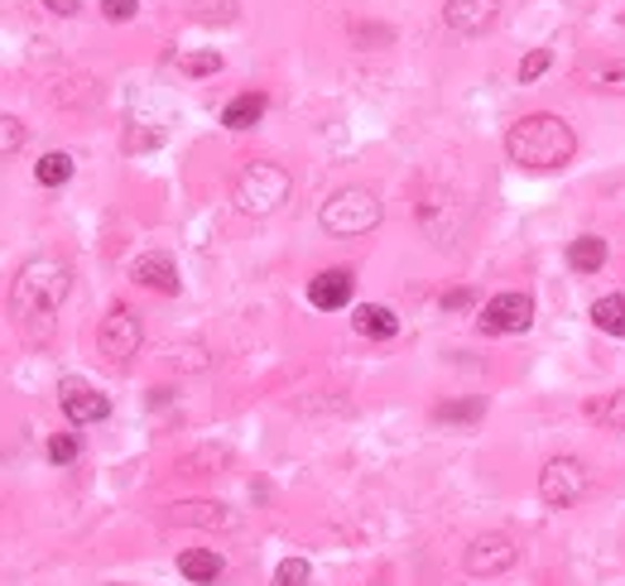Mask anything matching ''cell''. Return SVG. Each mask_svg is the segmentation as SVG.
<instances>
[{
    "mask_svg": "<svg viewBox=\"0 0 625 586\" xmlns=\"http://www.w3.org/2000/svg\"><path fill=\"white\" fill-rule=\"evenodd\" d=\"M352 327H356L361 336H371V342H390V336L400 332V317L390 313L385 303H361L356 317H352Z\"/></svg>",
    "mask_w": 625,
    "mask_h": 586,
    "instance_id": "cell-15",
    "label": "cell"
},
{
    "mask_svg": "<svg viewBox=\"0 0 625 586\" xmlns=\"http://www.w3.org/2000/svg\"><path fill=\"white\" fill-rule=\"evenodd\" d=\"M381 216H385V208L371 188H342V193H332L317 208V226L327 236H366V231L381 226Z\"/></svg>",
    "mask_w": 625,
    "mask_h": 586,
    "instance_id": "cell-4",
    "label": "cell"
},
{
    "mask_svg": "<svg viewBox=\"0 0 625 586\" xmlns=\"http://www.w3.org/2000/svg\"><path fill=\"white\" fill-rule=\"evenodd\" d=\"M592 491V472L583 457H554L540 472V501L548 509H573Z\"/></svg>",
    "mask_w": 625,
    "mask_h": 586,
    "instance_id": "cell-5",
    "label": "cell"
},
{
    "mask_svg": "<svg viewBox=\"0 0 625 586\" xmlns=\"http://www.w3.org/2000/svg\"><path fill=\"white\" fill-rule=\"evenodd\" d=\"M443 20L453 34L476 39L501 20V0H443Z\"/></svg>",
    "mask_w": 625,
    "mask_h": 586,
    "instance_id": "cell-10",
    "label": "cell"
},
{
    "mask_svg": "<svg viewBox=\"0 0 625 586\" xmlns=\"http://www.w3.org/2000/svg\"><path fill=\"white\" fill-rule=\"evenodd\" d=\"M173 524H188V529H236V515L216 501H179L173 505Z\"/></svg>",
    "mask_w": 625,
    "mask_h": 586,
    "instance_id": "cell-13",
    "label": "cell"
},
{
    "mask_svg": "<svg viewBox=\"0 0 625 586\" xmlns=\"http://www.w3.org/2000/svg\"><path fill=\"white\" fill-rule=\"evenodd\" d=\"M135 10H140V0H101V14H107L111 24H125V20H135Z\"/></svg>",
    "mask_w": 625,
    "mask_h": 586,
    "instance_id": "cell-29",
    "label": "cell"
},
{
    "mask_svg": "<svg viewBox=\"0 0 625 586\" xmlns=\"http://www.w3.org/2000/svg\"><path fill=\"white\" fill-rule=\"evenodd\" d=\"M34 179L43 183V188H63L68 179H72V154H63V150H49L34 164Z\"/></svg>",
    "mask_w": 625,
    "mask_h": 586,
    "instance_id": "cell-19",
    "label": "cell"
},
{
    "mask_svg": "<svg viewBox=\"0 0 625 586\" xmlns=\"http://www.w3.org/2000/svg\"><path fill=\"white\" fill-rule=\"evenodd\" d=\"M43 10L58 14V20H72V14L82 10V0H43Z\"/></svg>",
    "mask_w": 625,
    "mask_h": 586,
    "instance_id": "cell-31",
    "label": "cell"
},
{
    "mask_svg": "<svg viewBox=\"0 0 625 586\" xmlns=\"http://www.w3.org/2000/svg\"><path fill=\"white\" fill-rule=\"evenodd\" d=\"M130 280L144 284V289H154V293H179L183 280H179V265L164 255V251H150V255H140L135 265H130Z\"/></svg>",
    "mask_w": 625,
    "mask_h": 586,
    "instance_id": "cell-11",
    "label": "cell"
},
{
    "mask_svg": "<svg viewBox=\"0 0 625 586\" xmlns=\"http://www.w3.org/2000/svg\"><path fill=\"white\" fill-rule=\"evenodd\" d=\"M309 582H313L309 558H284L280 567H274V586H309Z\"/></svg>",
    "mask_w": 625,
    "mask_h": 586,
    "instance_id": "cell-23",
    "label": "cell"
},
{
    "mask_svg": "<svg viewBox=\"0 0 625 586\" xmlns=\"http://www.w3.org/2000/svg\"><path fill=\"white\" fill-rule=\"evenodd\" d=\"M548 63H554V53L548 49H534L530 58H520V82H534V78H544Z\"/></svg>",
    "mask_w": 625,
    "mask_h": 586,
    "instance_id": "cell-28",
    "label": "cell"
},
{
    "mask_svg": "<svg viewBox=\"0 0 625 586\" xmlns=\"http://www.w3.org/2000/svg\"><path fill=\"white\" fill-rule=\"evenodd\" d=\"M476 327H482L486 336H515V332H530L534 327V299L530 293H496L482 317H476Z\"/></svg>",
    "mask_w": 625,
    "mask_h": 586,
    "instance_id": "cell-6",
    "label": "cell"
},
{
    "mask_svg": "<svg viewBox=\"0 0 625 586\" xmlns=\"http://www.w3.org/2000/svg\"><path fill=\"white\" fill-rule=\"evenodd\" d=\"M520 563V548L511 534H482L467 544V558H462V567H467L472 577H501L511 573V567Z\"/></svg>",
    "mask_w": 625,
    "mask_h": 586,
    "instance_id": "cell-7",
    "label": "cell"
},
{
    "mask_svg": "<svg viewBox=\"0 0 625 586\" xmlns=\"http://www.w3.org/2000/svg\"><path fill=\"white\" fill-rule=\"evenodd\" d=\"M467 303H472V293H467V289H453V293L443 299V307H467Z\"/></svg>",
    "mask_w": 625,
    "mask_h": 586,
    "instance_id": "cell-32",
    "label": "cell"
},
{
    "mask_svg": "<svg viewBox=\"0 0 625 586\" xmlns=\"http://www.w3.org/2000/svg\"><path fill=\"white\" fill-rule=\"evenodd\" d=\"M505 154H511L515 169H530V173H554L563 164H573L577 154V130L563 121L554 111H534V115H520L505 135Z\"/></svg>",
    "mask_w": 625,
    "mask_h": 586,
    "instance_id": "cell-1",
    "label": "cell"
},
{
    "mask_svg": "<svg viewBox=\"0 0 625 586\" xmlns=\"http://www.w3.org/2000/svg\"><path fill=\"white\" fill-rule=\"evenodd\" d=\"M179 573L193 586H212L216 577L226 573V563H222V553L216 548H188V553H179Z\"/></svg>",
    "mask_w": 625,
    "mask_h": 586,
    "instance_id": "cell-14",
    "label": "cell"
},
{
    "mask_svg": "<svg viewBox=\"0 0 625 586\" xmlns=\"http://www.w3.org/2000/svg\"><path fill=\"white\" fill-rule=\"evenodd\" d=\"M43 452H49V462H53V466H68V462H78L82 443H78L72 433H53V437H49V447H43Z\"/></svg>",
    "mask_w": 625,
    "mask_h": 586,
    "instance_id": "cell-24",
    "label": "cell"
},
{
    "mask_svg": "<svg viewBox=\"0 0 625 586\" xmlns=\"http://www.w3.org/2000/svg\"><path fill=\"white\" fill-rule=\"evenodd\" d=\"M58 404H63V414L78 423V428H82V423H101L111 414V400L97 385H87L82 375H68L63 385H58Z\"/></svg>",
    "mask_w": 625,
    "mask_h": 586,
    "instance_id": "cell-8",
    "label": "cell"
},
{
    "mask_svg": "<svg viewBox=\"0 0 625 586\" xmlns=\"http://www.w3.org/2000/svg\"><path fill=\"white\" fill-rule=\"evenodd\" d=\"M260 115H265V92H241V97L226 101L222 125H226V130H251Z\"/></svg>",
    "mask_w": 625,
    "mask_h": 586,
    "instance_id": "cell-16",
    "label": "cell"
},
{
    "mask_svg": "<svg viewBox=\"0 0 625 586\" xmlns=\"http://www.w3.org/2000/svg\"><path fill=\"white\" fill-rule=\"evenodd\" d=\"M568 265L577 270V274H597L602 265H606V241L602 236H577L573 245H568Z\"/></svg>",
    "mask_w": 625,
    "mask_h": 586,
    "instance_id": "cell-17",
    "label": "cell"
},
{
    "mask_svg": "<svg viewBox=\"0 0 625 586\" xmlns=\"http://www.w3.org/2000/svg\"><path fill=\"white\" fill-rule=\"evenodd\" d=\"M68 289H72V274H68L63 260L34 255L20 274H14V293H10L14 313H20V322H29V317H53L58 307H63Z\"/></svg>",
    "mask_w": 625,
    "mask_h": 586,
    "instance_id": "cell-2",
    "label": "cell"
},
{
    "mask_svg": "<svg viewBox=\"0 0 625 586\" xmlns=\"http://www.w3.org/2000/svg\"><path fill=\"white\" fill-rule=\"evenodd\" d=\"M115 586H121V582H115Z\"/></svg>",
    "mask_w": 625,
    "mask_h": 586,
    "instance_id": "cell-33",
    "label": "cell"
},
{
    "mask_svg": "<svg viewBox=\"0 0 625 586\" xmlns=\"http://www.w3.org/2000/svg\"><path fill=\"white\" fill-rule=\"evenodd\" d=\"M236 0H193V20L198 24H231L236 20Z\"/></svg>",
    "mask_w": 625,
    "mask_h": 586,
    "instance_id": "cell-21",
    "label": "cell"
},
{
    "mask_svg": "<svg viewBox=\"0 0 625 586\" xmlns=\"http://www.w3.org/2000/svg\"><path fill=\"white\" fill-rule=\"evenodd\" d=\"M597 418L606 423V428H616V433H625V390H616L606 404H597Z\"/></svg>",
    "mask_w": 625,
    "mask_h": 586,
    "instance_id": "cell-26",
    "label": "cell"
},
{
    "mask_svg": "<svg viewBox=\"0 0 625 586\" xmlns=\"http://www.w3.org/2000/svg\"><path fill=\"white\" fill-rule=\"evenodd\" d=\"M592 322L606 336H625V293H606V299L592 303Z\"/></svg>",
    "mask_w": 625,
    "mask_h": 586,
    "instance_id": "cell-18",
    "label": "cell"
},
{
    "mask_svg": "<svg viewBox=\"0 0 625 586\" xmlns=\"http://www.w3.org/2000/svg\"><path fill=\"white\" fill-rule=\"evenodd\" d=\"M482 414H486V404H482V400H457V404H443V408H438V418H443V423H476Z\"/></svg>",
    "mask_w": 625,
    "mask_h": 586,
    "instance_id": "cell-25",
    "label": "cell"
},
{
    "mask_svg": "<svg viewBox=\"0 0 625 586\" xmlns=\"http://www.w3.org/2000/svg\"><path fill=\"white\" fill-rule=\"evenodd\" d=\"M352 270H323V274H313L309 280V303L313 307H323V313H332V307H346L352 303Z\"/></svg>",
    "mask_w": 625,
    "mask_h": 586,
    "instance_id": "cell-12",
    "label": "cell"
},
{
    "mask_svg": "<svg viewBox=\"0 0 625 586\" xmlns=\"http://www.w3.org/2000/svg\"><path fill=\"white\" fill-rule=\"evenodd\" d=\"M226 58L216 49H202V53H183L179 58V72H188V78H212V72H222Z\"/></svg>",
    "mask_w": 625,
    "mask_h": 586,
    "instance_id": "cell-22",
    "label": "cell"
},
{
    "mask_svg": "<svg viewBox=\"0 0 625 586\" xmlns=\"http://www.w3.org/2000/svg\"><path fill=\"white\" fill-rule=\"evenodd\" d=\"M159 140H164L159 130H125V150H130V154H135V150H154Z\"/></svg>",
    "mask_w": 625,
    "mask_h": 586,
    "instance_id": "cell-30",
    "label": "cell"
},
{
    "mask_svg": "<svg viewBox=\"0 0 625 586\" xmlns=\"http://www.w3.org/2000/svg\"><path fill=\"white\" fill-rule=\"evenodd\" d=\"M144 342V327H140V317L130 313L125 303H115L107 317H101V351H107L111 361H125V356H135Z\"/></svg>",
    "mask_w": 625,
    "mask_h": 586,
    "instance_id": "cell-9",
    "label": "cell"
},
{
    "mask_svg": "<svg viewBox=\"0 0 625 586\" xmlns=\"http://www.w3.org/2000/svg\"><path fill=\"white\" fill-rule=\"evenodd\" d=\"M587 87H592V92H606V97H625V58H612V63L592 68Z\"/></svg>",
    "mask_w": 625,
    "mask_h": 586,
    "instance_id": "cell-20",
    "label": "cell"
},
{
    "mask_svg": "<svg viewBox=\"0 0 625 586\" xmlns=\"http://www.w3.org/2000/svg\"><path fill=\"white\" fill-rule=\"evenodd\" d=\"M294 193V179H289L284 164H270V159H255L236 173L231 183V202H236L241 216H274Z\"/></svg>",
    "mask_w": 625,
    "mask_h": 586,
    "instance_id": "cell-3",
    "label": "cell"
},
{
    "mask_svg": "<svg viewBox=\"0 0 625 586\" xmlns=\"http://www.w3.org/2000/svg\"><path fill=\"white\" fill-rule=\"evenodd\" d=\"M0 130H6V159H14L24 150V140H29V130L20 125V115H0Z\"/></svg>",
    "mask_w": 625,
    "mask_h": 586,
    "instance_id": "cell-27",
    "label": "cell"
}]
</instances>
